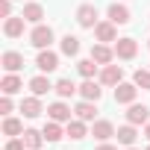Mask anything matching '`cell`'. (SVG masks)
Returning a JSON list of instances; mask_svg holds the SVG:
<instances>
[{"label": "cell", "mask_w": 150, "mask_h": 150, "mask_svg": "<svg viewBox=\"0 0 150 150\" xmlns=\"http://www.w3.org/2000/svg\"><path fill=\"white\" fill-rule=\"evenodd\" d=\"M53 27H47V24H35L33 30H30V44L35 47V50H44V47H50L53 44Z\"/></svg>", "instance_id": "6da1fadb"}, {"label": "cell", "mask_w": 150, "mask_h": 150, "mask_svg": "<svg viewBox=\"0 0 150 150\" xmlns=\"http://www.w3.org/2000/svg\"><path fill=\"white\" fill-rule=\"evenodd\" d=\"M77 24L83 27V30H94L100 21H97V6L94 3H83V6H77Z\"/></svg>", "instance_id": "7a4b0ae2"}, {"label": "cell", "mask_w": 150, "mask_h": 150, "mask_svg": "<svg viewBox=\"0 0 150 150\" xmlns=\"http://www.w3.org/2000/svg\"><path fill=\"white\" fill-rule=\"evenodd\" d=\"M112 47H115V59H121V62H129V59H135V53H138V41L129 38V35L118 38Z\"/></svg>", "instance_id": "3957f363"}, {"label": "cell", "mask_w": 150, "mask_h": 150, "mask_svg": "<svg viewBox=\"0 0 150 150\" xmlns=\"http://www.w3.org/2000/svg\"><path fill=\"white\" fill-rule=\"evenodd\" d=\"M35 68H38L41 74H53V71L59 68V53H53L50 47L38 50V56H35Z\"/></svg>", "instance_id": "277c9868"}, {"label": "cell", "mask_w": 150, "mask_h": 150, "mask_svg": "<svg viewBox=\"0 0 150 150\" xmlns=\"http://www.w3.org/2000/svg\"><path fill=\"white\" fill-rule=\"evenodd\" d=\"M47 118H50V121H59V124H68V121L74 118V109L59 97V100H53V103L47 106Z\"/></svg>", "instance_id": "5b68a950"}, {"label": "cell", "mask_w": 150, "mask_h": 150, "mask_svg": "<svg viewBox=\"0 0 150 150\" xmlns=\"http://www.w3.org/2000/svg\"><path fill=\"white\" fill-rule=\"evenodd\" d=\"M97 80H100L103 86L115 88L118 83H124V68H121V65H103L100 74H97Z\"/></svg>", "instance_id": "8992f818"}, {"label": "cell", "mask_w": 150, "mask_h": 150, "mask_svg": "<svg viewBox=\"0 0 150 150\" xmlns=\"http://www.w3.org/2000/svg\"><path fill=\"white\" fill-rule=\"evenodd\" d=\"M94 38L103 41V44H115V41H118V24H112L109 18L100 21V24L94 27Z\"/></svg>", "instance_id": "52a82bcc"}, {"label": "cell", "mask_w": 150, "mask_h": 150, "mask_svg": "<svg viewBox=\"0 0 150 150\" xmlns=\"http://www.w3.org/2000/svg\"><path fill=\"white\" fill-rule=\"evenodd\" d=\"M135 97H138V86L135 83H118L115 86V103L129 106V103H135Z\"/></svg>", "instance_id": "ba28073f"}, {"label": "cell", "mask_w": 150, "mask_h": 150, "mask_svg": "<svg viewBox=\"0 0 150 150\" xmlns=\"http://www.w3.org/2000/svg\"><path fill=\"white\" fill-rule=\"evenodd\" d=\"M86 135H91V132H88V127H86L83 118H71V121L65 124V138H71V141H83Z\"/></svg>", "instance_id": "9c48e42d"}, {"label": "cell", "mask_w": 150, "mask_h": 150, "mask_svg": "<svg viewBox=\"0 0 150 150\" xmlns=\"http://www.w3.org/2000/svg\"><path fill=\"white\" fill-rule=\"evenodd\" d=\"M24 27H27V18L24 15H12L3 21V35L6 38H21L24 35Z\"/></svg>", "instance_id": "30bf717a"}, {"label": "cell", "mask_w": 150, "mask_h": 150, "mask_svg": "<svg viewBox=\"0 0 150 150\" xmlns=\"http://www.w3.org/2000/svg\"><path fill=\"white\" fill-rule=\"evenodd\" d=\"M91 59H94L100 68H103V65H112V62H115V47L97 41V44H91Z\"/></svg>", "instance_id": "8fae6325"}, {"label": "cell", "mask_w": 150, "mask_h": 150, "mask_svg": "<svg viewBox=\"0 0 150 150\" xmlns=\"http://www.w3.org/2000/svg\"><path fill=\"white\" fill-rule=\"evenodd\" d=\"M0 65H3L6 74H18V71L24 68V53H18V50H6L3 56H0Z\"/></svg>", "instance_id": "7c38bea8"}, {"label": "cell", "mask_w": 150, "mask_h": 150, "mask_svg": "<svg viewBox=\"0 0 150 150\" xmlns=\"http://www.w3.org/2000/svg\"><path fill=\"white\" fill-rule=\"evenodd\" d=\"M74 115L83 118L86 124H94V121H97V103H94V100H83V97H80V103L74 106Z\"/></svg>", "instance_id": "4fadbf2b"}, {"label": "cell", "mask_w": 150, "mask_h": 150, "mask_svg": "<svg viewBox=\"0 0 150 150\" xmlns=\"http://www.w3.org/2000/svg\"><path fill=\"white\" fill-rule=\"evenodd\" d=\"M80 97L97 103V100L103 97V83H100V80H83V86H80Z\"/></svg>", "instance_id": "5bb4252c"}, {"label": "cell", "mask_w": 150, "mask_h": 150, "mask_svg": "<svg viewBox=\"0 0 150 150\" xmlns=\"http://www.w3.org/2000/svg\"><path fill=\"white\" fill-rule=\"evenodd\" d=\"M127 121L135 124V127H144V124L150 121V109H147L144 103H129V109H127Z\"/></svg>", "instance_id": "9a60e30c"}, {"label": "cell", "mask_w": 150, "mask_h": 150, "mask_svg": "<svg viewBox=\"0 0 150 150\" xmlns=\"http://www.w3.org/2000/svg\"><path fill=\"white\" fill-rule=\"evenodd\" d=\"M106 18L112 21V24H118V27H124V24H129V18H132V12L124 6V3H112L109 9H106Z\"/></svg>", "instance_id": "2e32d148"}, {"label": "cell", "mask_w": 150, "mask_h": 150, "mask_svg": "<svg viewBox=\"0 0 150 150\" xmlns=\"http://www.w3.org/2000/svg\"><path fill=\"white\" fill-rule=\"evenodd\" d=\"M115 132H118V129H115L112 121H103V118H100V121L91 124V135H94L97 141H109V138H115Z\"/></svg>", "instance_id": "e0dca14e"}, {"label": "cell", "mask_w": 150, "mask_h": 150, "mask_svg": "<svg viewBox=\"0 0 150 150\" xmlns=\"http://www.w3.org/2000/svg\"><path fill=\"white\" fill-rule=\"evenodd\" d=\"M115 138H118V144H121V147H132V144H135V138H138V127L127 121L124 127H118Z\"/></svg>", "instance_id": "ac0fdd59"}, {"label": "cell", "mask_w": 150, "mask_h": 150, "mask_svg": "<svg viewBox=\"0 0 150 150\" xmlns=\"http://www.w3.org/2000/svg\"><path fill=\"white\" fill-rule=\"evenodd\" d=\"M41 112H44V106H41V97L30 94V97H24V100H21V115H24V118H38Z\"/></svg>", "instance_id": "d6986e66"}, {"label": "cell", "mask_w": 150, "mask_h": 150, "mask_svg": "<svg viewBox=\"0 0 150 150\" xmlns=\"http://www.w3.org/2000/svg\"><path fill=\"white\" fill-rule=\"evenodd\" d=\"M21 15L27 18V24H41L44 21V6L41 3H24V9H21Z\"/></svg>", "instance_id": "ffe728a7"}, {"label": "cell", "mask_w": 150, "mask_h": 150, "mask_svg": "<svg viewBox=\"0 0 150 150\" xmlns=\"http://www.w3.org/2000/svg\"><path fill=\"white\" fill-rule=\"evenodd\" d=\"M41 132H44V141H47V144H56V141L65 138V127H62L59 121H47Z\"/></svg>", "instance_id": "44dd1931"}, {"label": "cell", "mask_w": 150, "mask_h": 150, "mask_svg": "<svg viewBox=\"0 0 150 150\" xmlns=\"http://www.w3.org/2000/svg\"><path fill=\"white\" fill-rule=\"evenodd\" d=\"M0 91L3 94H18V91H24V80L18 74H6V77L0 80Z\"/></svg>", "instance_id": "7402d4cb"}, {"label": "cell", "mask_w": 150, "mask_h": 150, "mask_svg": "<svg viewBox=\"0 0 150 150\" xmlns=\"http://www.w3.org/2000/svg\"><path fill=\"white\" fill-rule=\"evenodd\" d=\"M53 86H56V83H50L44 74H38V77H33V80H30V91H33L35 97H44L47 91H53Z\"/></svg>", "instance_id": "603a6c76"}, {"label": "cell", "mask_w": 150, "mask_h": 150, "mask_svg": "<svg viewBox=\"0 0 150 150\" xmlns=\"http://www.w3.org/2000/svg\"><path fill=\"white\" fill-rule=\"evenodd\" d=\"M77 71H80V77H83V80H94L97 74H100V65L88 56V59H80V62H77Z\"/></svg>", "instance_id": "cb8c5ba5"}, {"label": "cell", "mask_w": 150, "mask_h": 150, "mask_svg": "<svg viewBox=\"0 0 150 150\" xmlns=\"http://www.w3.org/2000/svg\"><path fill=\"white\" fill-rule=\"evenodd\" d=\"M3 135H9V138H15V135H24V121H21V118H12V115H6V118H3Z\"/></svg>", "instance_id": "d4e9b609"}, {"label": "cell", "mask_w": 150, "mask_h": 150, "mask_svg": "<svg viewBox=\"0 0 150 150\" xmlns=\"http://www.w3.org/2000/svg\"><path fill=\"white\" fill-rule=\"evenodd\" d=\"M24 144H27V150H41V144H44V132L41 129H24Z\"/></svg>", "instance_id": "484cf974"}, {"label": "cell", "mask_w": 150, "mask_h": 150, "mask_svg": "<svg viewBox=\"0 0 150 150\" xmlns=\"http://www.w3.org/2000/svg\"><path fill=\"white\" fill-rule=\"evenodd\" d=\"M59 50H62V56H80V38L68 33V35L59 41Z\"/></svg>", "instance_id": "4316f807"}, {"label": "cell", "mask_w": 150, "mask_h": 150, "mask_svg": "<svg viewBox=\"0 0 150 150\" xmlns=\"http://www.w3.org/2000/svg\"><path fill=\"white\" fill-rule=\"evenodd\" d=\"M53 91H56L62 100H68V97H74V94H80V86H74L71 80H59V83L53 86Z\"/></svg>", "instance_id": "83f0119b"}, {"label": "cell", "mask_w": 150, "mask_h": 150, "mask_svg": "<svg viewBox=\"0 0 150 150\" xmlns=\"http://www.w3.org/2000/svg\"><path fill=\"white\" fill-rule=\"evenodd\" d=\"M132 83L141 88V91H150V68H138L132 74Z\"/></svg>", "instance_id": "f1b7e54d"}, {"label": "cell", "mask_w": 150, "mask_h": 150, "mask_svg": "<svg viewBox=\"0 0 150 150\" xmlns=\"http://www.w3.org/2000/svg\"><path fill=\"white\" fill-rule=\"evenodd\" d=\"M12 109H15V103H12V94H3L0 97V115H12Z\"/></svg>", "instance_id": "f546056e"}, {"label": "cell", "mask_w": 150, "mask_h": 150, "mask_svg": "<svg viewBox=\"0 0 150 150\" xmlns=\"http://www.w3.org/2000/svg\"><path fill=\"white\" fill-rule=\"evenodd\" d=\"M6 150H27V144H24V138H21V135H15V138H9V141H6Z\"/></svg>", "instance_id": "4dcf8cb0"}, {"label": "cell", "mask_w": 150, "mask_h": 150, "mask_svg": "<svg viewBox=\"0 0 150 150\" xmlns=\"http://www.w3.org/2000/svg\"><path fill=\"white\" fill-rule=\"evenodd\" d=\"M0 18H12V0H0Z\"/></svg>", "instance_id": "1f68e13d"}, {"label": "cell", "mask_w": 150, "mask_h": 150, "mask_svg": "<svg viewBox=\"0 0 150 150\" xmlns=\"http://www.w3.org/2000/svg\"><path fill=\"white\" fill-rule=\"evenodd\" d=\"M94 150H118V147H115V144H109V141H100Z\"/></svg>", "instance_id": "d6a6232c"}, {"label": "cell", "mask_w": 150, "mask_h": 150, "mask_svg": "<svg viewBox=\"0 0 150 150\" xmlns=\"http://www.w3.org/2000/svg\"><path fill=\"white\" fill-rule=\"evenodd\" d=\"M144 135H147V141H150V121L144 124Z\"/></svg>", "instance_id": "836d02e7"}, {"label": "cell", "mask_w": 150, "mask_h": 150, "mask_svg": "<svg viewBox=\"0 0 150 150\" xmlns=\"http://www.w3.org/2000/svg\"><path fill=\"white\" fill-rule=\"evenodd\" d=\"M124 150H138V147H135V144H132V147H124Z\"/></svg>", "instance_id": "e575fe53"}, {"label": "cell", "mask_w": 150, "mask_h": 150, "mask_svg": "<svg viewBox=\"0 0 150 150\" xmlns=\"http://www.w3.org/2000/svg\"><path fill=\"white\" fill-rule=\"evenodd\" d=\"M147 47H150V41H147Z\"/></svg>", "instance_id": "d590c367"}, {"label": "cell", "mask_w": 150, "mask_h": 150, "mask_svg": "<svg viewBox=\"0 0 150 150\" xmlns=\"http://www.w3.org/2000/svg\"><path fill=\"white\" fill-rule=\"evenodd\" d=\"M147 150H150V147H147Z\"/></svg>", "instance_id": "8d00e7d4"}]
</instances>
